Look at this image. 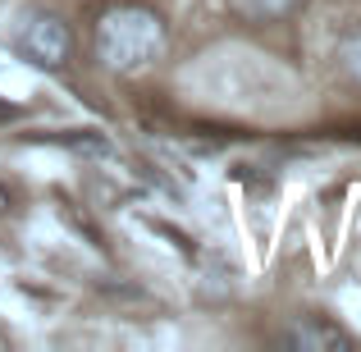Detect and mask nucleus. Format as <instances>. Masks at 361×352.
<instances>
[{
  "mask_svg": "<svg viewBox=\"0 0 361 352\" xmlns=\"http://www.w3.org/2000/svg\"><path fill=\"white\" fill-rule=\"evenodd\" d=\"M165 55V18L147 5H110L97 18V60L110 73H142Z\"/></svg>",
  "mask_w": 361,
  "mask_h": 352,
  "instance_id": "nucleus-1",
  "label": "nucleus"
},
{
  "mask_svg": "<svg viewBox=\"0 0 361 352\" xmlns=\"http://www.w3.org/2000/svg\"><path fill=\"white\" fill-rule=\"evenodd\" d=\"M9 51L42 73H60L73 60V28L55 9H27L9 32Z\"/></svg>",
  "mask_w": 361,
  "mask_h": 352,
  "instance_id": "nucleus-2",
  "label": "nucleus"
},
{
  "mask_svg": "<svg viewBox=\"0 0 361 352\" xmlns=\"http://www.w3.org/2000/svg\"><path fill=\"white\" fill-rule=\"evenodd\" d=\"M288 344L307 348V352H316V348H348V334L338 325H329V320H320V316H302V320L288 325Z\"/></svg>",
  "mask_w": 361,
  "mask_h": 352,
  "instance_id": "nucleus-3",
  "label": "nucleus"
},
{
  "mask_svg": "<svg viewBox=\"0 0 361 352\" xmlns=\"http://www.w3.org/2000/svg\"><path fill=\"white\" fill-rule=\"evenodd\" d=\"M302 0H229V14L238 18V23H283L288 14H298Z\"/></svg>",
  "mask_w": 361,
  "mask_h": 352,
  "instance_id": "nucleus-4",
  "label": "nucleus"
},
{
  "mask_svg": "<svg viewBox=\"0 0 361 352\" xmlns=\"http://www.w3.org/2000/svg\"><path fill=\"white\" fill-rule=\"evenodd\" d=\"M338 60H343V73H348V78L361 83V32L348 37V42L338 46Z\"/></svg>",
  "mask_w": 361,
  "mask_h": 352,
  "instance_id": "nucleus-5",
  "label": "nucleus"
}]
</instances>
